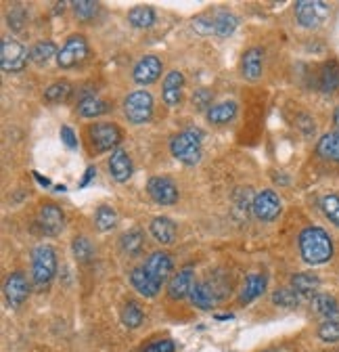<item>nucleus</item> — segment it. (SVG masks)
Instances as JSON below:
<instances>
[{
	"label": "nucleus",
	"mask_w": 339,
	"mask_h": 352,
	"mask_svg": "<svg viewBox=\"0 0 339 352\" xmlns=\"http://www.w3.org/2000/svg\"><path fill=\"white\" fill-rule=\"evenodd\" d=\"M193 30L201 36H207V34H216V28H214V19L209 17H197L193 21Z\"/></svg>",
	"instance_id": "nucleus-43"
},
{
	"label": "nucleus",
	"mask_w": 339,
	"mask_h": 352,
	"mask_svg": "<svg viewBox=\"0 0 339 352\" xmlns=\"http://www.w3.org/2000/svg\"><path fill=\"white\" fill-rule=\"evenodd\" d=\"M97 3H91V0H78L73 3V11H75V17L82 19V21H89L97 15Z\"/></svg>",
	"instance_id": "nucleus-39"
},
{
	"label": "nucleus",
	"mask_w": 339,
	"mask_h": 352,
	"mask_svg": "<svg viewBox=\"0 0 339 352\" xmlns=\"http://www.w3.org/2000/svg\"><path fill=\"white\" fill-rule=\"evenodd\" d=\"M145 315H143V308L137 304V302H128L124 306V311H121V323L128 327V329H137L141 327Z\"/></svg>",
	"instance_id": "nucleus-31"
},
{
	"label": "nucleus",
	"mask_w": 339,
	"mask_h": 352,
	"mask_svg": "<svg viewBox=\"0 0 339 352\" xmlns=\"http://www.w3.org/2000/svg\"><path fill=\"white\" fill-rule=\"evenodd\" d=\"M320 206H323L325 216L331 220V223H333L335 227H339V197L333 195V193H329V195L323 197Z\"/></svg>",
	"instance_id": "nucleus-38"
},
{
	"label": "nucleus",
	"mask_w": 339,
	"mask_h": 352,
	"mask_svg": "<svg viewBox=\"0 0 339 352\" xmlns=\"http://www.w3.org/2000/svg\"><path fill=\"white\" fill-rule=\"evenodd\" d=\"M237 25H239V19H237L233 13H226V11H222V13H218V15L214 17V28H216V34H218V36H222V38L231 36V34L237 30Z\"/></svg>",
	"instance_id": "nucleus-33"
},
{
	"label": "nucleus",
	"mask_w": 339,
	"mask_h": 352,
	"mask_svg": "<svg viewBox=\"0 0 339 352\" xmlns=\"http://www.w3.org/2000/svg\"><path fill=\"white\" fill-rule=\"evenodd\" d=\"M262 67H264V51L262 49L253 47L243 55L241 72H243V78H247L249 82H256L262 76Z\"/></svg>",
	"instance_id": "nucleus-17"
},
{
	"label": "nucleus",
	"mask_w": 339,
	"mask_h": 352,
	"mask_svg": "<svg viewBox=\"0 0 339 352\" xmlns=\"http://www.w3.org/2000/svg\"><path fill=\"white\" fill-rule=\"evenodd\" d=\"M95 223L99 231H109L117 223V212L111 206H101L95 214Z\"/></svg>",
	"instance_id": "nucleus-34"
},
{
	"label": "nucleus",
	"mask_w": 339,
	"mask_h": 352,
	"mask_svg": "<svg viewBox=\"0 0 339 352\" xmlns=\"http://www.w3.org/2000/svg\"><path fill=\"white\" fill-rule=\"evenodd\" d=\"M109 172L111 176L117 181V183H126L130 179V174H132V160L128 155V151H124V149H115L111 153V160H109Z\"/></svg>",
	"instance_id": "nucleus-18"
},
{
	"label": "nucleus",
	"mask_w": 339,
	"mask_h": 352,
	"mask_svg": "<svg viewBox=\"0 0 339 352\" xmlns=\"http://www.w3.org/2000/svg\"><path fill=\"white\" fill-rule=\"evenodd\" d=\"M251 210L256 214V218L270 223V220H274L281 214V199L272 189H264L251 199Z\"/></svg>",
	"instance_id": "nucleus-10"
},
{
	"label": "nucleus",
	"mask_w": 339,
	"mask_h": 352,
	"mask_svg": "<svg viewBox=\"0 0 339 352\" xmlns=\"http://www.w3.org/2000/svg\"><path fill=\"white\" fill-rule=\"evenodd\" d=\"M293 13H295V19H298V23L302 28L316 30L327 21L329 5L320 3V0H300V3H295Z\"/></svg>",
	"instance_id": "nucleus-4"
},
{
	"label": "nucleus",
	"mask_w": 339,
	"mask_h": 352,
	"mask_svg": "<svg viewBox=\"0 0 339 352\" xmlns=\"http://www.w3.org/2000/svg\"><path fill=\"white\" fill-rule=\"evenodd\" d=\"M149 229H151V235H153L159 243H163V245H170V243H174V241H176V225H174L170 218H165V216L153 218Z\"/></svg>",
	"instance_id": "nucleus-21"
},
{
	"label": "nucleus",
	"mask_w": 339,
	"mask_h": 352,
	"mask_svg": "<svg viewBox=\"0 0 339 352\" xmlns=\"http://www.w3.org/2000/svg\"><path fill=\"white\" fill-rule=\"evenodd\" d=\"M201 139H203L201 130L189 128L170 141V151H172V155L178 162L187 166H195L201 160Z\"/></svg>",
	"instance_id": "nucleus-2"
},
{
	"label": "nucleus",
	"mask_w": 339,
	"mask_h": 352,
	"mask_svg": "<svg viewBox=\"0 0 339 352\" xmlns=\"http://www.w3.org/2000/svg\"><path fill=\"white\" fill-rule=\"evenodd\" d=\"M237 116V103L235 101H222L211 105L207 111V122L209 124H229Z\"/></svg>",
	"instance_id": "nucleus-28"
},
{
	"label": "nucleus",
	"mask_w": 339,
	"mask_h": 352,
	"mask_svg": "<svg viewBox=\"0 0 339 352\" xmlns=\"http://www.w3.org/2000/svg\"><path fill=\"white\" fill-rule=\"evenodd\" d=\"M153 113V97L147 91H135L124 101V116L132 124H145Z\"/></svg>",
	"instance_id": "nucleus-6"
},
{
	"label": "nucleus",
	"mask_w": 339,
	"mask_h": 352,
	"mask_svg": "<svg viewBox=\"0 0 339 352\" xmlns=\"http://www.w3.org/2000/svg\"><path fill=\"white\" fill-rule=\"evenodd\" d=\"M30 294V285H27V279L23 273H11L7 277V283H5V298H7V304L11 308H17L23 304V300L27 298Z\"/></svg>",
	"instance_id": "nucleus-13"
},
{
	"label": "nucleus",
	"mask_w": 339,
	"mask_h": 352,
	"mask_svg": "<svg viewBox=\"0 0 339 352\" xmlns=\"http://www.w3.org/2000/svg\"><path fill=\"white\" fill-rule=\"evenodd\" d=\"M300 296L295 294L291 287H283V289H277L274 294H272V302L277 304V306H283V308H295L300 304Z\"/></svg>",
	"instance_id": "nucleus-37"
},
{
	"label": "nucleus",
	"mask_w": 339,
	"mask_h": 352,
	"mask_svg": "<svg viewBox=\"0 0 339 352\" xmlns=\"http://www.w3.org/2000/svg\"><path fill=\"white\" fill-rule=\"evenodd\" d=\"M333 124H335V128H337V132H339V107L335 109V116H333Z\"/></svg>",
	"instance_id": "nucleus-48"
},
{
	"label": "nucleus",
	"mask_w": 339,
	"mask_h": 352,
	"mask_svg": "<svg viewBox=\"0 0 339 352\" xmlns=\"http://www.w3.org/2000/svg\"><path fill=\"white\" fill-rule=\"evenodd\" d=\"M312 311L325 321L339 323V302L329 294H316L312 298Z\"/></svg>",
	"instance_id": "nucleus-20"
},
{
	"label": "nucleus",
	"mask_w": 339,
	"mask_h": 352,
	"mask_svg": "<svg viewBox=\"0 0 339 352\" xmlns=\"http://www.w3.org/2000/svg\"><path fill=\"white\" fill-rule=\"evenodd\" d=\"M57 273V254L51 245H38L32 254V279L38 289L47 287Z\"/></svg>",
	"instance_id": "nucleus-3"
},
{
	"label": "nucleus",
	"mask_w": 339,
	"mask_h": 352,
	"mask_svg": "<svg viewBox=\"0 0 339 352\" xmlns=\"http://www.w3.org/2000/svg\"><path fill=\"white\" fill-rule=\"evenodd\" d=\"M183 86H185V76L180 72H170L163 80V86H161V97L165 101V105L174 107L180 103L183 99Z\"/></svg>",
	"instance_id": "nucleus-15"
},
{
	"label": "nucleus",
	"mask_w": 339,
	"mask_h": 352,
	"mask_svg": "<svg viewBox=\"0 0 339 352\" xmlns=\"http://www.w3.org/2000/svg\"><path fill=\"white\" fill-rule=\"evenodd\" d=\"M161 69H163L161 61L157 57H153V55H147L137 63V67L132 72V78H135L137 84L147 86V84H153L161 76Z\"/></svg>",
	"instance_id": "nucleus-14"
},
{
	"label": "nucleus",
	"mask_w": 339,
	"mask_h": 352,
	"mask_svg": "<svg viewBox=\"0 0 339 352\" xmlns=\"http://www.w3.org/2000/svg\"><path fill=\"white\" fill-rule=\"evenodd\" d=\"M300 254L304 258V262L312 264H325L331 260L333 256V241L329 237L327 231H323L320 227H306L302 233H300Z\"/></svg>",
	"instance_id": "nucleus-1"
},
{
	"label": "nucleus",
	"mask_w": 339,
	"mask_h": 352,
	"mask_svg": "<svg viewBox=\"0 0 339 352\" xmlns=\"http://www.w3.org/2000/svg\"><path fill=\"white\" fill-rule=\"evenodd\" d=\"M38 225L47 235H59L65 225L63 210L55 204H45L38 212Z\"/></svg>",
	"instance_id": "nucleus-12"
},
{
	"label": "nucleus",
	"mask_w": 339,
	"mask_h": 352,
	"mask_svg": "<svg viewBox=\"0 0 339 352\" xmlns=\"http://www.w3.org/2000/svg\"><path fill=\"white\" fill-rule=\"evenodd\" d=\"M59 137H61V143H65V147L78 149V137H75V132L71 130V126H61Z\"/></svg>",
	"instance_id": "nucleus-44"
},
{
	"label": "nucleus",
	"mask_w": 339,
	"mask_h": 352,
	"mask_svg": "<svg viewBox=\"0 0 339 352\" xmlns=\"http://www.w3.org/2000/svg\"><path fill=\"white\" fill-rule=\"evenodd\" d=\"M128 21L135 28H151L155 23V11L151 7H135L128 13Z\"/></svg>",
	"instance_id": "nucleus-32"
},
{
	"label": "nucleus",
	"mask_w": 339,
	"mask_h": 352,
	"mask_svg": "<svg viewBox=\"0 0 339 352\" xmlns=\"http://www.w3.org/2000/svg\"><path fill=\"white\" fill-rule=\"evenodd\" d=\"M193 105L199 109V111H203V109H211V93L209 91H205V88H201V91H197V93H193Z\"/></svg>",
	"instance_id": "nucleus-42"
},
{
	"label": "nucleus",
	"mask_w": 339,
	"mask_h": 352,
	"mask_svg": "<svg viewBox=\"0 0 339 352\" xmlns=\"http://www.w3.org/2000/svg\"><path fill=\"white\" fill-rule=\"evenodd\" d=\"M57 55H59V51L55 47V42H51V40H40L30 49V61L36 65H47Z\"/></svg>",
	"instance_id": "nucleus-25"
},
{
	"label": "nucleus",
	"mask_w": 339,
	"mask_h": 352,
	"mask_svg": "<svg viewBox=\"0 0 339 352\" xmlns=\"http://www.w3.org/2000/svg\"><path fill=\"white\" fill-rule=\"evenodd\" d=\"M339 86V65L335 61H329L323 65L318 76V88L323 93H333Z\"/></svg>",
	"instance_id": "nucleus-29"
},
{
	"label": "nucleus",
	"mask_w": 339,
	"mask_h": 352,
	"mask_svg": "<svg viewBox=\"0 0 339 352\" xmlns=\"http://www.w3.org/2000/svg\"><path fill=\"white\" fill-rule=\"evenodd\" d=\"M316 153L323 160L337 162L339 164V132H327L316 143Z\"/></svg>",
	"instance_id": "nucleus-26"
},
{
	"label": "nucleus",
	"mask_w": 339,
	"mask_h": 352,
	"mask_svg": "<svg viewBox=\"0 0 339 352\" xmlns=\"http://www.w3.org/2000/svg\"><path fill=\"white\" fill-rule=\"evenodd\" d=\"M91 141H93V147L103 153V151H109L111 147H117L119 141H121V132L115 124L111 122H101V124H93L91 130Z\"/></svg>",
	"instance_id": "nucleus-8"
},
{
	"label": "nucleus",
	"mask_w": 339,
	"mask_h": 352,
	"mask_svg": "<svg viewBox=\"0 0 339 352\" xmlns=\"http://www.w3.org/2000/svg\"><path fill=\"white\" fill-rule=\"evenodd\" d=\"M130 283H132L135 289H137L141 296H145V298H155V296L159 294V289H161V285H159L157 281H153V279L149 277V273H147L143 267H137V269L130 273Z\"/></svg>",
	"instance_id": "nucleus-23"
},
{
	"label": "nucleus",
	"mask_w": 339,
	"mask_h": 352,
	"mask_svg": "<svg viewBox=\"0 0 339 352\" xmlns=\"http://www.w3.org/2000/svg\"><path fill=\"white\" fill-rule=\"evenodd\" d=\"M27 55L30 53L21 42H17L11 36L3 38V44H0V65H3V72H21L27 65Z\"/></svg>",
	"instance_id": "nucleus-5"
},
{
	"label": "nucleus",
	"mask_w": 339,
	"mask_h": 352,
	"mask_svg": "<svg viewBox=\"0 0 339 352\" xmlns=\"http://www.w3.org/2000/svg\"><path fill=\"white\" fill-rule=\"evenodd\" d=\"M320 285V279L312 273H298L293 275L291 279V289L298 294L300 298H314L316 296V289Z\"/></svg>",
	"instance_id": "nucleus-24"
},
{
	"label": "nucleus",
	"mask_w": 339,
	"mask_h": 352,
	"mask_svg": "<svg viewBox=\"0 0 339 352\" xmlns=\"http://www.w3.org/2000/svg\"><path fill=\"white\" fill-rule=\"evenodd\" d=\"M95 176H97V168H95V166H89L86 172H84V179H82L80 187H86V185L95 179Z\"/></svg>",
	"instance_id": "nucleus-46"
},
{
	"label": "nucleus",
	"mask_w": 339,
	"mask_h": 352,
	"mask_svg": "<svg viewBox=\"0 0 339 352\" xmlns=\"http://www.w3.org/2000/svg\"><path fill=\"white\" fill-rule=\"evenodd\" d=\"M89 55V42L84 36H71L67 38V42L61 47L59 55H57V65L61 69H69L73 65H78L80 61H84Z\"/></svg>",
	"instance_id": "nucleus-7"
},
{
	"label": "nucleus",
	"mask_w": 339,
	"mask_h": 352,
	"mask_svg": "<svg viewBox=\"0 0 339 352\" xmlns=\"http://www.w3.org/2000/svg\"><path fill=\"white\" fill-rule=\"evenodd\" d=\"M174 350H176V346L172 340H159L145 348V352H174Z\"/></svg>",
	"instance_id": "nucleus-45"
},
{
	"label": "nucleus",
	"mask_w": 339,
	"mask_h": 352,
	"mask_svg": "<svg viewBox=\"0 0 339 352\" xmlns=\"http://www.w3.org/2000/svg\"><path fill=\"white\" fill-rule=\"evenodd\" d=\"M220 296L222 294H218L216 287L209 283H195L191 289V302L201 311H214Z\"/></svg>",
	"instance_id": "nucleus-16"
},
{
	"label": "nucleus",
	"mask_w": 339,
	"mask_h": 352,
	"mask_svg": "<svg viewBox=\"0 0 339 352\" xmlns=\"http://www.w3.org/2000/svg\"><path fill=\"white\" fill-rule=\"evenodd\" d=\"M7 21H9V28H11L13 32H19V30L23 28V23H25V11H23L21 7H13V9H9V13H7Z\"/></svg>",
	"instance_id": "nucleus-41"
},
{
	"label": "nucleus",
	"mask_w": 339,
	"mask_h": 352,
	"mask_svg": "<svg viewBox=\"0 0 339 352\" xmlns=\"http://www.w3.org/2000/svg\"><path fill=\"white\" fill-rule=\"evenodd\" d=\"M318 338L325 342H339V323L335 321H325L318 327Z\"/></svg>",
	"instance_id": "nucleus-40"
},
{
	"label": "nucleus",
	"mask_w": 339,
	"mask_h": 352,
	"mask_svg": "<svg viewBox=\"0 0 339 352\" xmlns=\"http://www.w3.org/2000/svg\"><path fill=\"white\" fill-rule=\"evenodd\" d=\"M147 193L159 206H172L178 201V189H176L174 181L167 179V176H153V179H149Z\"/></svg>",
	"instance_id": "nucleus-9"
},
{
	"label": "nucleus",
	"mask_w": 339,
	"mask_h": 352,
	"mask_svg": "<svg viewBox=\"0 0 339 352\" xmlns=\"http://www.w3.org/2000/svg\"><path fill=\"white\" fill-rule=\"evenodd\" d=\"M266 283H268L266 275H260V273L249 275V277L245 279L243 289H241L239 302H241V304H249V302H253L256 298H260V296L266 292Z\"/></svg>",
	"instance_id": "nucleus-22"
},
{
	"label": "nucleus",
	"mask_w": 339,
	"mask_h": 352,
	"mask_svg": "<svg viewBox=\"0 0 339 352\" xmlns=\"http://www.w3.org/2000/svg\"><path fill=\"white\" fill-rule=\"evenodd\" d=\"M71 250H73V256L80 262H89L95 256V245L86 237H75L73 243H71Z\"/></svg>",
	"instance_id": "nucleus-36"
},
{
	"label": "nucleus",
	"mask_w": 339,
	"mask_h": 352,
	"mask_svg": "<svg viewBox=\"0 0 339 352\" xmlns=\"http://www.w3.org/2000/svg\"><path fill=\"white\" fill-rule=\"evenodd\" d=\"M191 289H193V269L191 267L178 271L167 283V294L172 300H183V298L191 296Z\"/></svg>",
	"instance_id": "nucleus-19"
},
{
	"label": "nucleus",
	"mask_w": 339,
	"mask_h": 352,
	"mask_svg": "<svg viewBox=\"0 0 339 352\" xmlns=\"http://www.w3.org/2000/svg\"><path fill=\"white\" fill-rule=\"evenodd\" d=\"M34 176H36V181L42 185V187H51V181L49 179H45V176H42V174H38V172H34Z\"/></svg>",
	"instance_id": "nucleus-47"
},
{
	"label": "nucleus",
	"mask_w": 339,
	"mask_h": 352,
	"mask_svg": "<svg viewBox=\"0 0 339 352\" xmlns=\"http://www.w3.org/2000/svg\"><path fill=\"white\" fill-rule=\"evenodd\" d=\"M69 93H71V86L67 82H55L45 91V99L49 103H61L69 97Z\"/></svg>",
	"instance_id": "nucleus-35"
},
{
	"label": "nucleus",
	"mask_w": 339,
	"mask_h": 352,
	"mask_svg": "<svg viewBox=\"0 0 339 352\" xmlns=\"http://www.w3.org/2000/svg\"><path fill=\"white\" fill-rule=\"evenodd\" d=\"M107 111H109V105L97 95H86L78 103V113L82 118H99V116H103Z\"/></svg>",
	"instance_id": "nucleus-27"
},
{
	"label": "nucleus",
	"mask_w": 339,
	"mask_h": 352,
	"mask_svg": "<svg viewBox=\"0 0 339 352\" xmlns=\"http://www.w3.org/2000/svg\"><path fill=\"white\" fill-rule=\"evenodd\" d=\"M143 243H145V239H143V231H141V229H132V231L124 233V235L119 237L121 250H124L126 254H130V256L139 254V252L143 250Z\"/></svg>",
	"instance_id": "nucleus-30"
},
{
	"label": "nucleus",
	"mask_w": 339,
	"mask_h": 352,
	"mask_svg": "<svg viewBox=\"0 0 339 352\" xmlns=\"http://www.w3.org/2000/svg\"><path fill=\"white\" fill-rule=\"evenodd\" d=\"M172 267H174L172 256L165 254V252H153L145 260V264H143V269L149 273V277L153 281H157L159 285H163V281L170 277V273H172Z\"/></svg>",
	"instance_id": "nucleus-11"
}]
</instances>
